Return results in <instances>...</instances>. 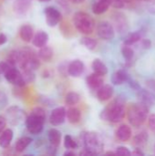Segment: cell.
I'll list each match as a JSON object with an SVG mask.
<instances>
[{
    "label": "cell",
    "instance_id": "4dcf8cb0",
    "mask_svg": "<svg viewBox=\"0 0 155 156\" xmlns=\"http://www.w3.org/2000/svg\"><path fill=\"white\" fill-rule=\"evenodd\" d=\"M80 44H82L86 48L90 49V50H94L97 47V41L92 38V37H83L80 39Z\"/></svg>",
    "mask_w": 155,
    "mask_h": 156
},
{
    "label": "cell",
    "instance_id": "f6af8a7d",
    "mask_svg": "<svg viewBox=\"0 0 155 156\" xmlns=\"http://www.w3.org/2000/svg\"><path fill=\"white\" fill-rule=\"evenodd\" d=\"M64 155H65V156H69V155L74 156V155H75V154H74L73 152H66V153L64 154Z\"/></svg>",
    "mask_w": 155,
    "mask_h": 156
},
{
    "label": "cell",
    "instance_id": "1f68e13d",
    "mask_svg": "<svg viewBox=\"0 0 155 156\" xmlns=\"http://www.w3.org/2000/svg\"><path fill=\"white\" fill-rule=\"evenodd\" d=\"M122 54L123 58H124L126 60L130 61V60L132 59V58H133V56H134V51H133V49H132V48H130L128 45H124V46L122 48Z\"/></svg>",
    "mask_w": 155,
    "mask_h": 156
},
{
    "label": "cell",
    "instance_id": "ba28073f",
    "mask_svg": "<svg viewBox=\"0 0 155 156\" xmlns=\"http://www.w3.org/2000/svg\"><path fill=\"white\" fill-rule=\"evenodd\" d=\"M45 16H46V22L48 26L53 27H56L62 18L61 13L54 6H48L45 8Z\"/></svg>",
    "mask_w": 155,
    "mask_h": 156
},
{
    "label": "cell",
    "instance_id": "603a6c76",
    "mask_svg": "<svg viewBox=\"0 0 155 156\" xmlns=\"http://www.w3.org/2000/svg\"><path fill=\"white\" fill-rule=\"evenodd\" d=\"M91 68L93 69V72H95V73H97L99 75L105 76L108 73V68H107V66L100 58H96V59L93 60V62L91 64Z\"/></svg>",
    "mask_w": 155,
    "mask_h": 156
},
{
    "label": "cell",
    "instance_id": "60d3db41",
    "mask_svg": "<svg viewBox=\"0 0 155 156\" xmlns=\"http://www.w3.org/2000/svg\"><path fill=\"white\" fill-rule=\"evenodd\" d=\"M142 47L145 49H148L152 47V42L150 39H143L142 42Z\"/></svg>",
    "mask_w": 155,
    "mask_h": 156
},
{
    "label": "cell",
    "instance_id": "c3c4849f",
    "mask_svg": "<svg viewBox=\"0 0 155 156\" xmlns=\"http://www.w3.org/2000/svg\"><path fill=\"white\" fill-rule=\"evenodd\" d=\"M122 1H123L124 3H129V2H131L132 0H122Z\"/></svg>",
    "mask_w": 155,
    "mask_h": 156
},
{
    "label": "cell",
    "instance_id": "7bdbcfd3",
    "mask_svg": "<svg viewBox=\"0 0 155 156\" xmlns=\"http://www.w3.org/2000/svg\"><path fill=\"white\" fill-rule=\"evenodd\" d=\"M132 154H133V155H144V154L140 150V149H135V151L134 152H132Z\"/></svg>",
    "mask_w": 155,
    "mask_h": 156
},
{
    "label": "cell",
    "instance_id": "f907efd6",
    "mask_svg": "<svg viewBox=\"0 0 155 156\" xmlns=\"http://www.w3.org/2000/svg\"><path fill=\"white\" fill-rule=\"evenodd\" d=\"M110 2H111V1H110Z\"/></svg>",
    "mask_w": 155,
    "mask_h": 156
},
{
    "label": "cell",
    "instance_id": "6da1fadb",
    "mask_svg": "<svg viewBox=\"0 0 155 156\" xmlns=\"http://www.w3.org/2000/svg\"><path fill=\"white\" fill-rule=\"evenodd\" d=\"M125 99L122 96L117 97L108 106L101 111L100 117L101 120L118 123L122 122L125 117Z\"/></svg>",
    "mask_w": 155,
    "mask_h": 156
},
{
    "label": "cell",
    "instance_id": "ab89813d",
    "mask_svg": "<svg viewBox=\"0 0 155 156\" xmlns=\"http://www.w3.org/2000/svg\"><path fill=\"white\" fill-rule=\"evenodd\" d=\"M146 85L151 90L155 92V80H148L146 81Z\"/></svg>",
    "mask_w": 155,
    "mask_h": 156
},
{
    "label": "cell",
    "instance_id": "4fadbf2b",
    "mask_svg": "<svg viewBox=\"0 0 155 156\" xmlns=\"http://www.w3.org/2000/svg\"><path fill=\"white\" fill-rule=\"evenodd\" d=\"M113 92H114V89L111 85L110 84L102 85L97 90V98L100 101H106L112 97Z\"/></svg>",
    "mask_w": 155,
    "mask_h": 156
},
{
    "label": "cell",
    "instance_id": "484cf974",
    "mask_svg": "<svg viewBox=\"0 0 155 156\" xmlns=\"http://www.w3.org/2000/svg\"><path fill=\"white\" fill-rule=\"evenodd\" d=\"M37 56H38L39 59H41L45 62H48L53 58V49L48 46H44L39 48V50L37 52Z\"/></svg>",
    "mask_w": 155,
    "mask_h": 156
},
{
    "label": "cell",
    "instance_id": "277c9868",
    "mask_svg": "<svg viewBox=\"0 0 155 156\" xmlns=\"http://www.w3.org/2000/svg\"><path fill=\"white\" fill-rule=\"evenodd\" d=\"M84 148L90 155L100 154L104 149V144L101 136L94 132H86L82 133Z\"/></svg>",
    "mask_w": 155,
    "mask_h": 156
},
{
    "label": "cell",
    "instance_id": "d6a6232c",
    "mask_svg": "<svg viewBox=\"0 0 155 156\" xmlns=\"http://www.w3.org/2000/svg\"><path fill=\"white\" fill-rule=\"evenodd\" d=\"M64 146H65L66 149L73 150V149H76L78 147V144H77V143L74 141V139L70 135L67 134L64 137Z\"/></svg>",
    "mask_w": 155,
    "mask_h": 156
},
{
    "label": "cell",
    "instance_id": "7402d4cb",
    "mask_svg": "<svg viewBox=\"0 0 155 156\" xmlns=\"http://www.w3.org/2000/svg\"><path fill=\"white\" fill-rule=\"evenodd\" d=\"M80 118H81L80 111L78 108L70 106V108L67 111V119L69 122L72 124H76L80 121Z\"/></svg>",
    "mask_w": 155,
    "mask_h": 156
},
{
    "label": "cell",
    "instance_id": "f1b7e54d",
    "mask_svg": "<svg viewBox=\"0 0 155 156\" xmlns=\"http://www.w3.org/2000/svg\"><path fill=\"white\" fill-rule=\"evenodd\" d=\"M80 100V95L75 91H69L65 97V103L68 106H74L79 103Z\"/></svg>",
    "mask_w": 155,
    "mask_h": 156
},
{
    "label": "cell",
    "instance_id": "cb8c5ba5",
    "mask_svg": "<svg viewBox=\"0 0 155 156\" xmlns=\"http://www.w3.org/2000/svg\"><path fill=\"white\" fill-rule=\"evenodd\" d=\"M6 112H7V115L9 116V119H10L11 122H13V123H15V121L20 122L21 119H22V117L25 115L24 114V112L21 111L16 106H13V107L9 108Z\"/></svg>",
    "mask_w": 155,
    "mask_h": 156
},
{
    "label": "cell",
    "instance_id": "44dd1931",
    "mask_svg": "<svg viewBox=\"0 0 155 156\" xmlns=\"http://www.w3.org/2000/svg\"><path fill=\"white\" fill-rule=\"evenodd\" d=\"M110 5V0H99L92 5V12L96 15H101L109 9Z\"/></svg>",
    "mask_w": 155,
    "mask_h": 156
},
{
    "label": "cell",
    "instance_id": "d6986e66",
    "mask_svg": "<svg viewBox=\"0 0 155 156\" xmlns=\"http://www.w3.org/2000/svg\"><path fill=\"white\" fill-rule=\"evenodd\" d=\"M14 137V133L11 129H5L0 133V146L4 149L7 148Z\"/></svg>",
    "mask_w": 155,
    "mask_h": 156
},
{
    "label": "cell",
    "instance_id": "7dc6e473",
    "mask_svg": "<svg viewBox=\"0 0 155 156\" xmlns=\"http://www.w3.org/2000/svg\"><path fill=\"white\" fill-rule=\"evenodd\" d=\"M38 1H40V2H49L51 0H38Z\"/></svg>",
    "mask_w": 155,
    "mask_h": 156
},
{
    "label": "cell",
    "instance_id": "d4e9b609",
    "mask_svg": "<svg viewBox=\"0 0 155 156\" xmlns=\"http://www.w3.org/2000/svg\"><path fill=\"white\" fill-rule=\"evenodd\" d=\"M48 138L51 145L58 147L61 142V133L57 129H50L48 133Z\"/></svg>",
    "mask_w": 155,
    "mask_h": 156
},
{
    "label": "cell",
    "instance_id": "30bf717a",
    "mask_svg": "<svg viewBox=\"0 0 155 156\" xmlns=\"http://www.w3.org/2000/svg\"><path fill=\"white\" fill-rule=\"evenodd\" d=\"M137 97L140 102L145 104L148 107L155 106V94L150 90L140 89L137 90Z\"/></svg>",
    "mask_w": 155,
    "mask_h": 156
},
{
    "label": "cell",
    "instance_id": "ac0fdd59",
    "mask_svg": "<svg viewBox=\"0 0 155 156\" xmlns=\"http://www.w3.org/2000/svg\"><path fill=\"white\" fill-rule=\"evenodd\" d=\"M19 36L20 38L24 41V42H30L33 39L34 37V29L30 25H23L20 29H19Z\"/></svg>",
    "mask_w": 155,
    "mask_h": 156
},
{
    "label": "cell",
    "instance_id": "74e56055",
    "mask_svg": "<svg viewBox=\"0 0 155 156\" xmlns=\"http://www.w3.org/2000/svg\"><path fill=\"white\" fill-rule=\"evenodd\" d=\"M128 82H129V84H130L131 88H132V89H134V90H140V89H141V88H140L139 83H138L137 81H135L134 80H132V79H131V78H130V80H128Z\"/></svg>",
    "mask_w": 155,
    "mask_h": 156
},
{
    "label": "cell",
    "instance_id": "ee69618b",
    "mask_svg": "<svg viewBox=\"0 0 155 156\" xmlns=\"http://www.w3.org/2000/svg\"><path fill=\"white\" fill-rule=\"evenodd\" d=\"M72 3H74V4H77V5H79V4H82L85 0H70Z\"/></svg>",
    "mask_w": 155,
    "mask_h": 156
},
{
    "label": "cell",
    "instance_id": "5b68a950",
    "mask_svg": "<svg viewBox=\"0 0 155 156\" xmlns=\"http://www.w3.org/2000/svg\"><path fill=\"white\" fill-rule=\"evenodd\" d=\"M73 24L76 29L84 35L91 34L95 28L94 19L86 12H77L73 16Z\"/></svg>",
    "mask_w": 155,
    "mask_h": 156
},
{
    "label": "cell",
    "instance_id": "681fc988",
    "mask_svg": "<svg viewBox=\"0 0 155 156\" xmlns=\"http://www.w3.org/2000/svg\"><path fill=\"white\" fill-rule=\"evenodd\" d=\"M142 1H147V0H142Z\"/></svg>",
    "mask_w": 155,
    "mask_h": 156
},
{
    "label": "cell",
    "instance_id": "f35d334b",
    "mask_svg": "<svg viewBox=\"0 0 155 156\" xmlns=\"http://www.w3.org/2000/svg\"><path fill=\"white\" fill-rule=\"evenodd\" d=\"M6 126V119L4 116L0 115V133L5 129Z\"/></svg>",
    "mask_w": 155,
    "mask_h": 156
},
{
    "label": "cell",
    "instance_id": "52a82bcc",
    "mask_svg": "<svg viewBox=\"0 0 155 156\" xmlns=\"http://www.w3.org/2000/svg\"><path fill=\"white\" fill-rule=\"evenodd\" d=\"M97 34L100 38L103 40H111L115 37V30L113 26L108 21H101L97 26Z\"/></svg>",
    "mask_w": 155,
    "mask_h": 156
},
{
    "label": "cell",
    "instance_id": "7c38bea8",
    "mask_svg": "<svg viewBox=\"0 0 155 156\" xmlns=\"http://www.w3.org/2000/svg\"><path fill=\"white\" fill-rule=\"evenodd\" d=\"M84 70H85V65L79 59L72 60L68 66V73L73 78L80 77L83 74Z\"/></svg>",
    "mask_w": 155,
    "mask_h": 156
},
{
    "label": "cell",
    "instance_id": "f546056e",
    "mask_svg": "<svg viewBox=\"0 0 155 156\" xmlns=\"http://www.w3.org/2000/svg\"><path fill=\"white\" fill-rule=\"evenodd\" d=\"M148 142V133L146 132H141L133 138V143L137 146H143Z\"/></svg>",
    "mask_w": 155,
    "mask_h": 156
},
{
    "label": "cell",
    "instance_id": "7a4b0ae2",
    "mask_svg": "<svg viewBox=\"0 0 155 156\" xmlns=\"http://www.w3.org/2000/svg\"><path fill=\"white\" fill-rule=\"evenodd\" d=\"M45 121H46L45 110L40 107H37L33 109L30 114L26 118V127L31 134L37 135L42 133L44 129Z\"/></svg>",
    "mask_w": 155,
    "mask_h": 156
},
{
    "label": "cell",
    "instance_id": "ffe728a7",
    "mask_svg": "<svg viewBox=\"0 0 155 156\" xmlns=\"http://www.w3.org/2000/svg\"><path fill=\"white\" fill-rule=\"evenodd\" d=\"M113 20L116 24V27L119 31L123 32L124 30H127L128 28V23L126 21V16L122 13H115L113 15Z\"/></svg>",
    "mask_w": 155,
    "mask_h": 156
},
{
    "label": "cell",
    "instance_id": "836d02e7",
    "mask_svg": "<svg viewBox=\"0 0 155 156\" xmlns=\"http://www.w3.org/2000/svg\"><path fill=\"white\" fill-rule=\"evenodd\" d=\"M15 66L10 60H6V61H1L0 62V74H5L11 67Z\"/></svg>",
    "mask_w": 155,
    "mask_h": 156
},
{
    "label": "cell",
    "instance_id": "3957f363",
    "mask_svg": "<svg viewBox=\"0 0 155 156\" xmlns=\"http://www.w3.org/2000/svg\"><path fill=\"white\" fill-rule=\"evenodd\" d=\"M149 113V107L142 102H137L131 104L127 111L128 121L131 125L134 127L142 126L144 122L147 120V116Z\"/></svg>",
    "mask_w": 155,
    "mask_h": 156
},
{
    "label": "cell",
    "instance_id": "d590c367",
    "mask_svg": "<svg viewBox=\"0 0 155 156\" xmlns=\"http://www.w3.org/2000/svg\"><path fill=\"white\" fill-rule=\"evenodd\" d=\"M148 126L150 130L155 133V114H153L148 119Z\"/></svg>",
    "mask_w": 155,
    "mask_h": 156
},
{
    "label": "cell",
    "instance_id": "bcb514c9",
    "mask_svg": "<svg viewBox=\"0 0 155 156\" xmlns=\"http://www.w3.org/2000/svg\"><path fill=\"white\" fill-rule=\"evenodd\" d=\"M106 154L107 155H116V153H113V152H108V153H106Z\"/></svg>",
    "mask_w": 155,
    "mask_h": 156
},
{
    "label": "cell",
    "instance_id": "8fae6325",
    "mask_svg": "<svg viewBox=\"0 0 155 156\" xmlns=\"http://www.w3.org/2000/svg\"><path fill=\"white\" fill-rule=\"evenodd\" d=\"M32 0H15L13 3V10L18 16H25L31 7Z\"/></svg>",
    "mask_w": 155,
    "mask_h": 156
},
{
    "label": "cell",
    "instance_id": "9a60e30c",
    "mask_svg": "<svg viewBox=\"0 0 155 156\" xmlns=\"http://www.w3.org/2000/svg\"><path fill=\"white\" fill-rule=\"evenodd\" d=\"M130 76L124 69H119L115 71L111 76V82L114 85H122L125 82H128Z\"/></svg>",
    "mask_w": 155,
    "mask_h": 156
},
{
    "label": "cell",
    "instance_id": "8992f818",
    "mask_svg": "<svg viewBox=\"0 0 155 156\" xmlns=\"http://www.w3.org/2000/svg\"><path fill=\"white\" fill-rule=\"evenodd\" d=\"M4 77L5 80L12 85L16 86V87H24L26 83V80L23 77V74L16 68V66L11 67L5 74Z\"/></svg>",
    "mask_w": 155,
    "mask_h": 156
},
{
    "label": "cell",
    "instance_id": "b9f144b4",
    "mask_svg": "<svg viewBox=\"0 0 155 156\" xmlns=\"http://www.w3.org/2000/svg\"><path fill=\"white\" fill-rule=\"evenodd\" d=\"M7 41V37L4 33H0V46L4 45Z\"/></svg>",
    "mask_w": 155,
    "mask_h": 156
},
{
    "label": "cell",
    "instance_id": "5bb4252c",
    "mask_svg": "<svg viewBox=\"0 0 155 156\" xmlns=\"http://www.w3.org/2000/svg\"><path fill=\"white\" fill-rule=\"evenodd\" d=\"M103 76L99 75L95 72H93L92 74H90L87 78H86V82L87 85L93 90H98L99 88H100L103 85Z\"/></svg>",
    "mask_w": 155,
    "mask_h": 156
},
{
    "label": "cell",
    "instance_id": "8d00e7d4",
    "mask_svg": "<svg viewBox=\"0 0 155 156\" xmlns=\"http://www.w3.org/2000/svg\"><path fill=\"white\" fill-rule=\"evenodd\" d=\"M7 104V97L6 95L0 91V108H4Z\"/></svg>",
    "mask_w": 155,
    "mask_h": 156
},
{
    "label": "cell",
    "instance_id": "e575fe53",
    "mask_svg": "<svg viewBox=\"0 0 155 156\" xmlns=\"http://www.w3.org/2000/svg\"><path fill=\"white\" fill-rule=\"evenodd\" d=\"M115 153L118 155H132V152L127 147H124V146H120V147L116 148Z\"/></svg>",
    "mask_w": 155,
    "mask_h": 156
},
{
    "label": "cell",
    "instance_id": "83f0119b",
    "mask_svg": "<svg viewBox=\"0 0 155 156\" xmlns=\"http://www.w3.org/2000/svg\"><path fill=\"white\" fill-rule=\"evenodd\" d=\"M141 37H142V34L140 31H135V32L130 33L124 38V45L132 46V45L137 43L138 41H140Z\"/></svg>",
    "mask_w": 155,
    "mask_h": 156
},
{
    "label": "cell",
    "instance_id": "2e32d148",
    "mask_svg": "<svg viewBox=\"0 0 155 156\" xmlns=\"http://www.w3.org/2000/svg\"><path fill=\"white\" fill-rule=\"evenodd\" d=\"M116 137L122 142H127L132 137V129L127 124L121 125L116 131Z\"/></svg>",
    "mask_w": 155,
    "mask_h": 156
},
{
    "label": "cell",
    "instance_id": "4316f807",
    "mask_svg": "<svg viewBox=\"0 0 155 156\" xmlns=\"http://www.w3.org/2000/svg\"><path fill=\"white\" fill-rule=\"evenodd\" d=\"M32 143V139L28 136H24V137H21L19 138L16 144H15V150L16 153H22L24 152L26 147Z\"/></svg>",
    "mask_w": 155,
    "mask_h": 156
},
{
    "label": "cell",
    "instance_id": "9c48e42d",
    "mask_svg": "<svg viewBox=\"0 0 155 156\" xmlns=\"http://www.w3.org/2000/svg\"><path fill=\"white\" fill-rule=\"evenodd\" d=\"M67 117V111L64 107L54 109L49 115V122L54 126H58L64 123Z\"/></svg>",
    "mask_w": 155,
    "mask_h": 156
},
{
    "label": "cell",
    "instance_id": "e0dca14e",
    "mask_svg": "<svg viewBox=\"0 0 155 156\" xmlns=\"http://www.w3.org/2000/svg\"><path fill=\"white\" fill-rule=\"evenodd\" d=\"M48 41V35L43 31V30H39L37 31L34 37H33V39H32V43L35 47L37 48H42L44 46H46L47 42Z\"/></svg>",
    "mask_w": 155,
    "mask_h": 156
}]
</instances>
